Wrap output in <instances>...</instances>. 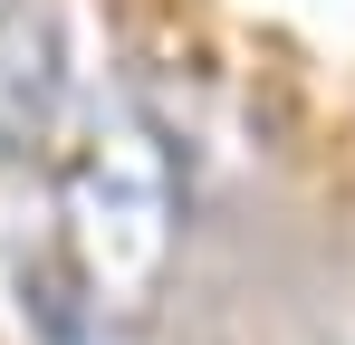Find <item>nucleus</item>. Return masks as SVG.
Segmentation results:
<instances>
[{
  "label": "nucleus",
  "instance_id": "nucleus-1",
  "mask_svg": "<svg viewBox=\"0 0 355 345\" xmlns=\"http://www.w3.org/2000/svg\"><path fill=\"white\" fill-rule=\"evenodd\" d=\"M77 240L87 259L77 269H106V278H154V259L173 249V172L154 154V134H96V154L77 163Z\"/></svg>",
  "mask_w": 355,
  "mask_h": 345
}]
</instances>
